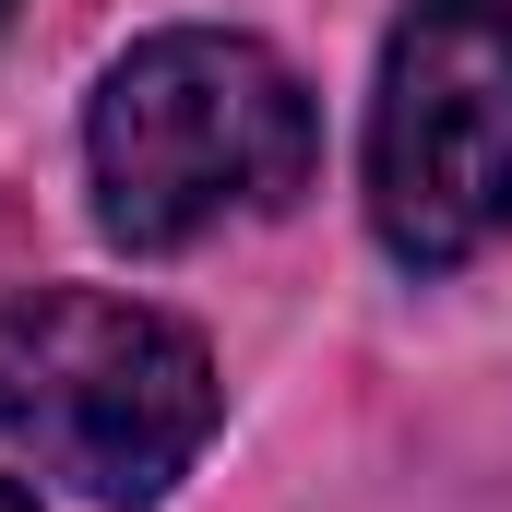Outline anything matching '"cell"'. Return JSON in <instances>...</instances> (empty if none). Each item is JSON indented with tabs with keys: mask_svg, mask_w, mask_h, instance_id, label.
<instances>
[{
	"mask_svg": "<svg viewBox=\"0 0 512 512\" xmlns=\"http://www.w3.org/2000/svg\"><path fill=\"white\" fill-rule=\"evenodd\" d=\"M84 167H96V227L120 251H191L227 215H286L322 167V120L262 36L179 24L96 84Z\"/></svg>",
	"mask_w": 512,
	"mask_h": 512,
	"instance_id": "6da1fadb",
	"label": "cell"
},
{
	"mask_svg": "<svg viewBox=\"0 0 512 512\" xmlns=\"http://www.w3.org/2000/svg\"><path fill=\"white\" fill-rule=\"evenodd\" d=\"M203 429H215V358L191 322L96 286H36L0 310V453H24L36 477L143 512L179 489Z\"/></svg>",
	"mask_w": 512,
	"mask_h": 512,
	"instance_id": "7a4b0ae2",
	"label": "cell"
},
{
	"mask_svg": "<svg viewBox=\"0 0 512 512\" xmlns=\"http://www.w3.org/2000/svg\"><path fill=\"white\" fill-rule=\"evenodd\" d=\"M370 227L417 274L512 239V0H417L393 24L370 96Z\"/></svg>",
	"mask_w": 512,
	"mask_h": 512,
	"instance_id": "3957f363",
	"label": "cell"
},
{
	"mask_svg": "<svg viewBox=\"0 0 512 512\" xmlns=\"http://www.w3.org/2000/svg\"><path fill=\"white\" fill-rule=\"evenodd\" d=\"M0 512H36V501H24V489H0Z\"/></svg>",
	"mask_w": 512,
	"mask_h": 512,
	"instance_id": "277c9868",
	"label": "cell"
},
{
	"mask_svg": "<svg viewBox=\"0 0 512 512\" xmlns=\"http://www.w3.org/2000/svg\"><path fill=\"white\" fill-rule=\"evenodd\" d=\"M0 24H12V0H0Z\"/></svg>",
	"mask_w": 512,
	"mask_h": 512,
	"instance_id": "5b68a950",
	"label": "cell"
}]
</instances>
